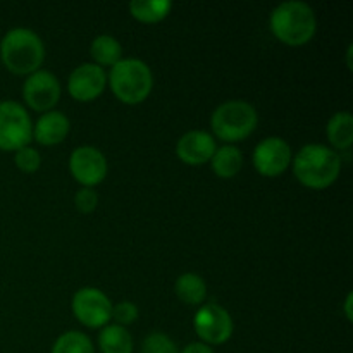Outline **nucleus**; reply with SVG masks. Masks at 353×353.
Masks as SVG:
<instances>
[{"label": "nucleus", "instance_id": "obj_1", "mask_svg": "<svg viewBox=\"0 0 353 353\" xmlns=\"http://www.w3.org/2000/svg\"><path fill=\"white\" fill-rule=\"evenodd\" d=\"M340 171V155L324 145H305L293 161V172L309 188H327L336 181Z\"/></svg>", "mask_w": 353, "mask_h": 353}, {"label": "nucleus", "instance_id": "obj_2", "mask_svg": "<svg viewBox=\"0 0 353 353\" xmlns=\"http://www.w3.org/2000/svg\"><path fill=\"white\" fill-rule=\"evenodd\" d=\"M316 28V14L312 7L300 0L279 3L271 14L272 33L286 45H305L314 37Z\"/></svg>", "mask_w": 353, "mask_h": 353}, {"label": "nucleus", "instance_id": "obj_3", "mask_svg": "<svg viewBox=\"0 0 353 353\" xmlns=\"http://www.w3.org/2000/svg\"><path fill=\"white\" fill-rule=\"evenodd\" d=\"M2 61L7 69L16 74H33L41 65L45 48L40 37L28 28H14L3 37Z\"/></svg>", "mask_w": 353, "mask_h": 353}, {"label": "nucleus", "instance_id": "obj_4", "mask_svg": "<svg viewBox=\"0 0 353 353\" xmlns=\"http://www.w3.org/2000/svg\"><path fill=\"white\" fill-rule=\"evenodd\" d=\"M109 79L114 95L126 103L143 102L154 85L150 68L138 59H121L112 65Z\"/></svg>", "mask_w": 353, "mask_h": 353}, {"label": "nucleus", "instance_id": "obj_5", "mask_svg": "<svg viewBox=\"0 0 353 353\" xmlns=\"http://www.w3.org/2000/svg\"><path fill=\"white\" fill-rule=\"evenodd\" d=\"M257 110L243 100H231L217 107L212 114V130L221 140H245L257 126Z\"/></svg>", "mask_w": 353, "mask_h": 353}, {"label": "nucleus", "instance_id": "obj_6", "mask_svg": "<svg viewBox=\"0 0 353 353\" xmlns=\"http://www.w3.org/2000/svg\"><path fill=\"white\" fill-rule=\"evenodd\" d=\"M33 137V126L23 105L17 102H0V148L19 150Z\"/></svg>", "mask_w": 353, "mask_h": 353}, {"label": "nucleus", "instance_id": "obj_7", "mask_svg": "<svg viewBox=\"0 0 353 353\" xmlns=\"http://www.w3.org/2000/svg\"><path fill=\"white\" fill-rule=\"evenodd\" d=\"M76 319L88 327H102L112 319V303L97 288H81L72 296Z\"/></svg>", "mask_w": 353, "mask_h": 353}, {"label": "nucleus", "instance_id": "obj_8", "mask_svg": "<svg viewBox=\"0 0 353 353\" xmlns=\"http://www.w3.org/2000/svg\"><path fill=\"white\" fill-rule=\"evenodd\" d=\"M195 331L203 341L221 345L233 334V319L230 312L217 303H207L196 312Z\"/></svg>", "mask_w": 353, "mask_h": 353}, {"label": "nucleus", "instance_id": "obj_9", "mask_svg": "<svg viewBox=\"0 0 353 353\" xmlns=\"http://www.w3.org/2000/svg\"><path fill=\"white\" fill-rule=\"evenodd\" d=\"M290 161H292V148L278 137L265 138L254 150L255 169L264 176L281 174L290 165Z\"/></svg>", "mask_w": 353, "mask_h": 353}, {"label": "nucleus", "instance_id": "obj_10", "mask_svg": "<svg viewBox=\"0 0 353 353\" xmlns=\"http://www.w3.org/2000/svg\"><path fill=\"white\" fill-rule=\"evenodd\" d=\"M69 168L76 181L85 186H95L105 178L107 161L95 147H79L69 159Z\"/></svg>", "mask_w": 353, "mask_h": 353}, {"label": "nucleus", "instance_id": "obj_11", "mask_svg": "<svg viewBox=\"0 0 353 353\" xmlns=\"http://www.w3.org/2000/svg\"><path fill=\"white\" fill-rule=\"evenodd\" d=\"M23 95L31 109L50 110L61 97V85L50 72L34 71L24 83Z\"/></svg>", "mask_w": 353, "mask_h": 353}, {"label": "nucleus", "instance_id": "obj_12", "mask_svg": "<svg viewBox=\"0 0 353 353\" xmlns=\"http://www.w3.org/2000/svg\"><path fill=\"white\" fill-rule=\"evenodd\" d=\"M68 88L72 99L81 102L97 99L105 88V72L97 64H81L69 76Z\"/></svg>", "mask_w": 353, "mask_h": 353}, {"label": "nucleus", "instance_id": "obj_13", "mask_svg": "<svg viewBox=\"0 0 353 353\" xmlns=\"http://www.w3.org/2000/svg\"><path fill=\"white\" fill-rule=\"evenodd\" d=\"M178 155L190 165H199L210 161L216 152V141L205 131H188L178 141Z\"/></svg>", "mask_w": 353, "mask_h": 353}, {"label": "nucleus", "instance_id": "obj_14", "mask_svg": "<svg viewBox=\"0 0 353 353\" xmlns=\"http://www.w3.org/2000/svg\"><path fill=\"white\" fill-rule=\"evenodd\" d=\"M69 131V119L62 112L57 110H50L45 112L43 116L38 119L37 126H34V138L38 143L41 145H57L68 137Z\"/></svg>", "mask_w": 353, "mask_h": 353}, {"label": "nucleus", "instance_id": "obj_15", "mask_svg": "<svg viewBox=\"0 0 353 353\" xmlns=\"http://www.w3.org/2000/svg\"><path fill=\"white\" fill-rule=\"evenodd\" d=\"M102 353H131L133 352V338L119 324L103 327L99 336Z\"/></svg>", "mask_w": 353, "mask_h": 353}, {"label": "nucleus", "instance_id": "obj_16", "mask_svg": "<svg viewBox=\"0 0 353 353\" xmlns=\"http://www.w3.org/2000/svg\"><path fill=\"white\" fill-rule=\"evenodd\" d=\"M174 292L181 302L188 303V305H199L205 299L207 286L205 281L199 274H195V272H185L176 281Z\"/></svg>", "mask_w": 353, "mask_h": 353}, {"label": "nucleus", "instance_id": "obj_17", "mask_svg": "<svg viewBox=\"0 0 353 353\" xmlns=\"http://www.w3.org/2000/svg\"><path fill=\"white\" fill-rule=\"evenodd\" d=\"M210 161H212V171L219 178H233L240 172L241 164H243V157H241L240 150L233 145L221 147L219 150L214 152Z\"/></svg>", "mask_w": 353, "mask_h": 353}, {"label": "nucleus", "instance_id": "obj_18", "mask_svg": "<svg viewBox=\"0 0 353 353\" xmlns=\"http://www.w3.org/2000/svg\"><path fill=\"white\" fill-rule=\"evenodd\" d=\"M327 138L340 150H347L353 141V117L350 112H338L327 123Z\"/></svg>", "mask_w": 353, "mask_h": 353}, {"label": "nucleus", "instance_id": "obj_19", "mask_svg": "<svg viewBox=\"0 0 353 353\" xmlns=\"http://www.w3.org/2000/svg\"><path fill=\"white\" fill-rule=\"evenodd\" d=\"M172 3L169 0H133L130 3V10L133 17L143 23H157L164 19L171 10Z\"/></svg>", "mask_w": 353, "mask_h": 353}, {"label": "nucleus", "instance_id": "obj_20", "mask_svg": "<svg viewBox=\"0 0 353 353\" xmlns=\"http://www.w3.org/2000/svg\"><path fill=\"white\" fill-rule=\"evenodd\" d=\"M92 52L93 59H95L99 64L102 65H114L121 61V54H123V48H121L119 41L114 37L109 34H100L95 40L92 41Z\"/></svg>", "mask_w": 353, "mask_h": 353}, {"label": "nucleus", "instance_id": "obj_21", "mask_svg": "<svg viewBox=\"0 0 353 353\" xmlns=\"http://www.w3.org/2000/svg\"><path fill=\"white\" fill-rule=\"evenodd\" d=\"M52 353H95L93 345L86 334L78 333V331H69L59 336L54 343Z\"/></svg>", "mask_w": 353, "mask_h": 353}, {"label": "nucleus", "instance_id": "obj_22", "mask_svg": "<svg viewBox=\"0 0 353 353\" xmlns=\"http://www.w3.org/2000/svg\"><path fill=\"white\" fill-rule=\"evenodd\" d=\"M141 353H179L174 341L162 333H152L145 338Z\"/></svg>", "mask_w": 353, "mask_h": 353}, {"label": "nucleus", "instance_id": "obj_23", "mask_svg": "<svg viewBox=\"0 0 353 353\" xmlns=\"http://www.w3.org/2000/svg\"><path fill=\"white\" fill-rule=\"evenodd\" d=\"M40 154L34 148L23 147L16 152V164L21 171L24 172H33L40 168Z\"/></svg>", "mask_w": 353, "mask_h": 353}, {"label": "nucleus", "instance_id": "obj_24", "mask_svg": "<svg viewBox=\"0 0 353 353\" xmlns=\"http://www.w3.org/2000/svg\"><path fill=\"white\" fill-rule=\"evenodd\" d=\"M112 317L121 324H131L138 319V309L131 302H121L112 307Z\"/></svg>", "mask_w": 353, "mask_h": 353}, {"label": "nucleus", "instance_id": "obj_25", "mask_svg": "<svg viewBox=\"0 0 353 353\" xmlns=\"http://www.w3.org/2000/svg\"><path fill=\"white\" fill-rule=\"evenodd\" d=\"M74 203L81 212H93L97 203H99V199H97V193L92 188H83L76 193Z\"/></svg>", "mask_w": 353, "mask_h": 353}, {"label": "nucleus", "instance_id": "obj_26", "mask_svg": "<svg viewBox=\"0 0 353 353\" xmlns=\"http://www.w3.org/2000/svg\"><path fill=\"white\" fill-rule=\"evenodd\" d=\"M183 353H214L212 348L209 345H203V343H192L183 350Z\"/></svg>", "mask_w": 353, "mask_h": 353}, {"label": "nucleus", "instance_id": "obj_27", "mask_svg": "<svg viewBox=\"0 0 353 353\" xmlns=\"http://www.w3.org/2000/svg\"><path fill=\"white\" fill-rule=\"evenodd\" d=\"M352 300H353V295L352 293H348L347 295V300H345V312H347V319L352 321Z\"/></svg>", "mask_w": 353, "mask_h": 353}]
</instances>
